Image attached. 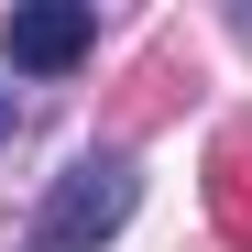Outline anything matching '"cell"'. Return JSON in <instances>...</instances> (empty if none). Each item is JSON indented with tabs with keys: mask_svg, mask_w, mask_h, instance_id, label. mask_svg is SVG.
I'll list each match as a JSON object with an SVG mask.
<instances>
[{
	"mask_svg": "<svg viewBox=\"0 0 252 252\" xmlns=\"http://www.w3.org/2000/svg\"><path fill=\"white\" fill-rule=\"evenodd\" d=\"M88 44H99V11H88V0H22V11L0 22V55H11L22 77H66Z\"/></svg>",
	"mask_w": 252,
	"mask_h": 252,
	"instance_id": "7a4b0ae2",
	"label": "cell"
},
{
	"mask_svg": "<svg viewBox=\"0 0 252 252\" xmlns=\"http://www.w3.org/2000/svg\"><path fill=\"white\" fill-rule=\"evenodd\" d=\"M230 22H241V44H252V11H230Z\"/></svg>",
	"mask_w": 252,
	"mask_h": 252,
	"instance_id": "3957f363",
	"label": "cell"
},
{
	"mask_svg": "<svg viewBox=\"0 0 252 252\" xmlns=\"http://www.w3.org/2000/svg\"><path fill=\"white\" fill-rule=\"evenodd\" d=\"M143 208V164L132 154H77L66 176L44 187V208H33V252H99V241H121V220Z\"/></svg>",
	"mask_w": 252,
	"mask_h": 252,
	"instance_id": "6da1fadb",
	"label": "cell"
}]
</instances>
